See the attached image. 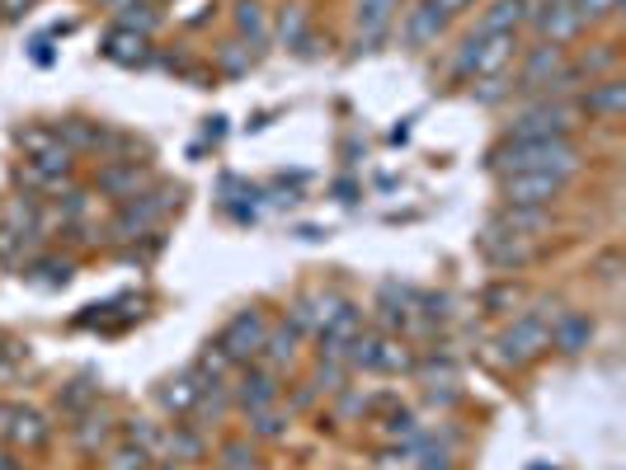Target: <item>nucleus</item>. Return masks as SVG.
<instances>
[{
	"instance_id": "1",
	"label": "nucleus",
	"mask_w": 626,
	"mask_h": 470,
	"mask_svg": "<svg viewBox=\"0 0 626 470\" xmlns=\"http://www.w3.org/2000/svg\"><path fill=\"white\" fill-rule=\"evenodd\" d=\"M580 165L584 151L570 136H555V142H499L485 151V170L495 174H565V179H575Z\"/></svg>"
},
{
	"instance_id": "2",
	"label": "nucleus",
	"mask_w": 626,
	"mask_h": 470,
	"mask_svg": "<svg viewBox=\"0 0 626 470\" xmlns=\"http://www.w3.org/2000/svg\"><path fill=\"white\" fill-rule=\"evenodd\" d=\"M180 198H184L180 184H155V188H142L137 198H123V203H118V212H114V221H109V240H114V245H128V240L155 236V226L175 212Z\"/></svg>"
},
{
	"instance_id": "3",
	"label": "nucleus",
	"mask_w": 626,
	"mask_h": 470,
	"mask_svg": "<svg viewBox=\"0 0 626 470\" xmlns=\"http://www.w3.org/2000/svg\"><path fill=\"white\" fill-rule=\"evenodd\" d=\"M518 33H466V43L452 57V80H490L509 76V66L518 57Z\"/></svg>"
},
{
	"instance_id": "4",
	"label": "nucleus",
	"mask_w": 626,
	"mask_h": 470,
	"mask_svg": "<svg viewBox=\"0 0 626 470\" xmlns=\"http://www.w3.org/2000/svg\"><path fill=\"white\" fill-rule=\"evenodd\" d=\"M551 320H555V310L537 306V310H524V316H514L504 325L499 339H495L504 368H528V362L542 358L551 348Z\"/></svg>"
},
{
	"instance_id": "5",
	"label": "nucleus",
	"mask_w": 626,
	"mask_h": 470,
	"mask_svg": "<svg viewBox=\"0 0 626 470\" xmlns=\"http://www.w3.org/2000/svg\"><path fill=\"white\" fill-rule=\"evenodd\" d=\"M575 128H580L575 99H532L528 109L514 113L504 142H555V136H570Z\"/></svg>"
},
{
	"instance_id": "6",
	"label": "nucleus",
	"mask_w": 626,
	"mask_h": 470,
	"mask_svg": "<svg viewBox=\"0 0 626 470\" xmlns=\"http://www.w3.org/2000/svg\"><path fill=\"white\" fill-rule=\"evenodd\" d=\"M414 348L401 335H358L349 343V372H381V376H401L414 372Z\"/></svg>"
},
{
	"instance_id": "7",
	"label": "nucleus",
	"mask_w": 626,
	"mask_h": 470,
	"mask_svg": "<svg viewBox=\"0 0 626 470\" xmlns=\"http://www.w3.org/2000/svg\"><path fill=\"white\" fill-rule=\"evenodd\" d=\"M265 335H269V316L259 306H246V310H236V316L222 325V335L213 343L231 358V368H246V362H259Z\"/></svg>"
},
{
	"instance_id": "8",
	"label": "nucleus",
	"mask_w": 626,
	"mask_h": 470,
	"mask_svg": "<svg viewBox=\"0 0 626 470\" xmlns=\"http://www.w3.org/2000/svg\"><path fill=\"white\" fill-rule=\"evenodd\" d=\"M565 47H551V43H532L528 52H518V76H509L514 95L524 99H547L551 95V80L561 76L565 66Z\"/></svg>"
},
{
	"instance_id": "9",
	"label": "nucleus",
	"mask_w": 626,
	"mask_h": 470,
	"mask_svg": "<svg viewBox=\"0 0 626 470\" xmlns=\"http://www.w3.org/2000/svg\"><path fill=\"white\" fill-rule=\"evenodd\" d=\"M565 174H499L504 207H551L555 198H565Z\"/></svg>"
},
{
	"instance_id": "10",
	"label": "nucleus",
	"mask_w": 626,
	"mask_h": 470,
	"mask_svg": "<svg viewBox=\"0 0 626 470\" xmlns=\"http://www.w3.org/2000/svg\"><path fill=\"white\" fill-rule=\"evenodd\" d=\"M231 400L240 414H259V409H273L283 400V372H269L265 362H246L240 376L231 381Z\"/></svg>"
},
{
	"instance_id": "11",
	"label": "nucleus",
	"mask_w": 626,
	"mask_h": 470,
	"mask_svg": "<svg viewBox=\"0 0 626 470\" xmlns=\"http://www.w3.org/2000/svg\"><path fill=\"white\" fill-rule=\"evenodd\" d=\"M0 438H6V447H14V451H43L52 442V419L33 405H6Z\"/></svg>"
},
{
	"instance_id": "12",
	"label": "nucleus",
	"mask_w": 626,
	"mask_h": 470,
	"mask_svg": "<svg viewBox=\"0 0 626 470\" xmlns=\"http://www.w3.org/2000/svg\"><path fill=\"white\" fill-rule=\"evenodd\" d=\"M528 24L537 33V43H551V47H570L584 33V20L575 6H547V0H532L528 6Z\"/></svg>"
},
{
	"instance_id": "13",
	"label": "nucleus",
	"mask_w": 626,
	"mask_h": 470,
	"mask_svg": "<svg viewBox=\"0 0 626 470\" xmlns=\"http://www.w3.org/2000/svg\"><path fill=\"white\" fill-rule=\"evenodd\" d=\"M363 335V306L354 302H339L335 316H330L316 329V358H335V362H349V343Z\"/></svg>"
},
{
	"instance_id": "14",
	"label": "nucleus",
	"mask_w": 626,
	"mask_h": 470,
	"mask_svg": "<svg viewBox=\"0 0 626 470\" xmlns=\"http://www.w3.org/2000/svg\"><path fill=\"white\" fill-rule=\"evenodd\" d=\"M476 250L485 254V264H490V269H528L532 259H537V245H532V240H518V236H509V231H499L495 221H485V226H481Z\"/></svg>"
},
{
	"instance_id": "15",
	"label": "nucleus",
	"mask_w": 626,
	"mask_h": 470,
	"mask_svg": "<svg viewBox=\"0 0 626 470\" xmlns=\"http://www.w3.org/2000/svg\"><path fill=\"white\" fill-rule=\"evenodd\" d=\"M575 109H580V118H589V123H617V118L626 113V80L607 76V80L584 85Z\"/></svg>"
},
{
	"instance_id": "16",
	"label": "nucleus",
	"mask_w": 626,
	"mask_h": 470,
	"mask_svg": "<svg viewBox=\"0 0 626 470\" xmlns=\"http://www.w3.org/2000/svg\"><path fill=\"white\" fill-rule=\"evenodd\" d=\"M151 184V170L147 161H109L99 174H95V194L123 203V198H137L142 188Z\"/></svg>"
},
{
	"instance_id": "17",
	"label": "nucleus",
	"mask_w": 626,
	"mask_h": 470,
	"mask_svg": "<svg viewBox=\"0 0 626 470\" xmlns=\"http://www.w3.org/2000/svg\"><path fill=\"white\" fill-rule=\"evenodd\" d=\"M72 442L85 457H104V451L118 442V419H109L104 409H85L72 419Z\"/></svg>"
},
{
	"instance_id": "18",
	"label": "nucleus",
	"mask_w": 626,
	"mask_h": 470,
	"mask_svg": "<svg viewBox=\"0 0 626 470\" xmlns=\"http://www.w3.org/2000/svg\"><path fill=\"white\" fill-rule=\"evenodd\" d=\"M401 14V0H358V52H377Z\"/></svg>"
},
{
	"instance_id": "19",
	"label": "nucleus",
	"mask_w": 626,
	"mask_h": 470,
	"mask_svg": "<svg viewBox=\"0 0 626 470\" xmlns=\"http://www.w3.org/2000/svg\"><path fill=\"white\" fill-rule=\"evenodd\" d=\"M589 343H594V320H589L584 310H555V320H551V348L555 353L580 358Z\"/></svg>"
},
{
	"instance_id": "20",
	"label": "nucleus",
	"mask_w": 626,
	"mask_h": 470,
	"mask_svg": "<svg viewBox=\"0 0 626 470\" xmlns=\"http://www.w3.org/2000/svg\"><path fill=\"white\" fill-rule=\"evenodd\" d=\"M344 297H335V292H306V297H298L288 306V325L298 329V335L306 339V335H316V329L335 316V306H339Z\"/></svg>"
},
{
	"instance_id": "21",
	"label": "nucleus",
	"mask_w": 626,
	"mask_h": 470,
	"mask_svg": "<svg viewBox=\"0 0 626 470\" xmlns=\"http://www.w3.org/2000/svg\"><path fill=\"white\" fill-rule=\"evenodd\" d=\"M207 386V381L194 372V368H184L180 376H170L165 386H161V409L165 414H175V419H188L194 414V405H198V391Z\"/></svg>"
},
{
	"instance_id": "22",
	"label": "nucleus",
	"mask_w": 626,
	"mask_h": 470,
	"mask_svg": "<svg viewBox=\"0 0 626 470\" xmlns=\"http://www.w3.org/2000/svg\"><path fill=\"white\" fill-rule=\"evenodd\" d=\"M490 221L499 226V231L518 236V240H537L551 226V207H499Z\"/></svg>"
},
{
	"instance_id": "23",
	"label": "nucleus",
	"mask_w": 626,
	"mask_h": 470,
	"mask_svg": "<svg viewBox=\"0 0 626 470\" xmlns=\"http://www.w3.org/2000/svg\"><path fill=\"white\" fill-rule=\"evenodd\" d=\"M447 29V14H439L429 6V0H420L414 10H406V20H401V39L410 47H429V43H439V33Z\"/></svg>"
},
{
	"instance_id": "24",
	"label": "nucleus",
	"mask_w": 626,
	"mask_h": 470,
	"mask_svg": "<svg viewBox=\"0 0 626 470\" xmlns=\"http://www.w3.org/2000/svg\"><path fill=\"white\" fill-rule=\"evenodd\" d=\"M298 348H302V335L292 329L288 320L283 325H269V335H265V348H259V362H265L269 372H283V368H292V358H298Z\"/></svg>"
},
{
	"instance_id": "25",
	"label": "nucleus",
	"mask_w": 626,
	"mask_h": 470,
	"mask_svg": "<svg viewBox=\"0 0 626 470\" xmlns=\"http://www.w3.org/2000/svg\"><path fill=\"white\" fill-rule=\"evenodd\" d=\"M617 62H622V47H617V43H598L594 52H584V57L570 62V72H575L580 90H584V85H594V80L617 76Z\"/></svg>"
},
{
	"instance_id": "26",
	"label": "nucleus",
	"mask_w": 626,
	"mask_h": 470,
	"mask_svg": "<svg viewBox=\"0 0 626 470\" xmlns=\"http://www.w3.org/2000/svg\"><path fill=\"white\" fill-rule=\"evenodd\" d=\"M147 47H151V39H142V33H132V29H118V24L104 33V43H99L104 57L118 62V66H142Z\"/></svg>"
},
{
	"instance_id": "27",
	"label": "nucleus",
	"mask_w": 626,
	"mask_h": 470,
	"mask_svg": "<svg viewBox=\"0 0 626 470\" xmlns=\"http://www.w3.org/2000/svg\"><path fill=\"white\" fill-rule=\"evenodd\" d=\"M528 6L532 0H490V10L481 14L472 33H518L528 24Z\"/></svg>"
},
{
	"instance_id": "28",
	"label": "nucleus",
	"mask_w": 626,
	"mask_h": 470,
	"mask_svg": "<svg viewBox=\"0 0 626 470\" xmlns=\"http://www.w3.org/2000/svg\"><path fill=\"white\" fill-rule=\"evenodd\" d=\"M165 457L170 461H203L207 457V438H203V428L198 424H175V428H165Z\"/></svg>"
},
{
	"instance_id": "29",
	"label": "nucleus",
	"mask_w": 626,
	"mask_h": 470,
	"mask_svg": "<svg viewBox=\"0 0 626 470\" xmlns=\"http://www.w3.org/2000/svg\"><path fill=\"white\" fill-rule=\"evenodd\" d=\"M236 409V400H231V386L226 381H207V386L198 391V405H194V424L207 428V424H217L226 419V414Z\"/></svg>"
},
{
	"instance_id": "30",
	"label": "nucleus",
	"mask_w": 626,
	"mask_h": 470,
	"mask_svg": "<svg viewBox=\"0 0 626 470\" xmlns=\"http://www.w3.org/2000/svg\"><path fill=\"white\" fill-rule=\"evenodd\" d=\"M114 24L142 33V39H151V33L161 29V10H155L151 0H118V6H114Z\"/></svg>"
},
{
	"instance_id": "31",
	"label": "nucleus",
	"mask_w": 626,
	"mask_h": 470,
	"mask_svg": "<svg viewBox=\"0 0 626 470\" xmlns=\"http://www.w3.org/2000/svg\"><path fill=\"white\" fill-rule=\"evenodd\" d=\"M95 405H99V381L95 376H76V381H66V386L57 391V409L66 414V419H76V414L95 409Z\"/></svg>"
},
{
	"instance_id": "32",
	"label": "nucleus",
	"mask_w": 626,
	"mask_h": 470,
	"mask_svg": "<svg viewBox=\"0 0 626 470\" xmlns=\"http://www.w3.org/2000/svg\"><path fill=\"white\" fill-rule=\"evenodd\" d=\"M24 277H33V283H43V287H66V283H72V259L33 254L24 264Z\"/></svg>"
},
{
	"instance_id": "33",
	"label": "nucleus",
	"mask_w": 626,
	"mask_h": 470,
	"mask_svg": "<svg viewBox=\"0 0 626 470\" xmlns=\"http://www.w3.org/2000/svg\"><path fill=\"white\" fill-rule=\"evenodd\" d=\"M155 466V457L147 447H137V442H114L109 451H104V470H151Z\"/></svg>"
},
{
	"instance_id": "34",
	"label": "nucleus",
	"mask_w": 626,
	"mask_h": 470,
	"mask_svg": "<svg viewBox=\"0 0 626 470\" xmlns=\"http://www.w3.org/2000/svg\"><path fill=\"white\" fill-rule=\"evenodd\" d=\"M236 29L250 39V47H265V43H269L265 6H259V0H240V6H236Z\"/></svg>"
},
{
	"instance_id": "35",
	"label": "nucleus",
	"mask_w": 626,
	"mask_h": 470,
	"mask_svg": "<svg viewBox=\"0 0 626 470\" xmlns=\"http://www.w3.org/2000/svg\"><path fill=\"white\" fill-rule=\"evenodd\" d=\"M118 433H123L128 442H137V447H147L151 457H165V433L155 428L151 419H123L118 424Z\"/></svg>"
},
{
	"instance_id": "36",
	"label": "nucleus",
	"mask_w": 626,
	"mask_h": 470,
	"mask_svg": "<svg viewBox=\"0 0 626 470\" xmlns=\"http://www.w3.org/2000/svg\"><path fill=\"white\" fill-rule=\"evenodd\" d=\"M288 424H292V414H283V409H259V414H250V433L259 442H278V438H288Z\"/></svg>"
},
{
	"instance_id": "37",
	"label": "nucleus",
	"mask_w": 626,
	"mask_h": 470,
	"mask_svg": "<svg viewBox=\"0 0 626 470\" xmlns=\"http://www.w3.org/2000/svg\"><path fill=\"white\" fill-rule=\"evenodd\" d=\"M344 381H349V362H335V358H316V376H311V386L316 391H330L339 395Z\"/></svg>"
},
{
	"instance_id": "38",
	"label": "nucleus",
	"mask_w": 626,
	"mask_h": 470,
	"mask_svg": "<svg viewBox=\"0 0 626 470\" xmlns=\"http://www.w3.org/2000/svg\"><path fill=\"white\" fill-rule=\"evenodd\" d=\"M278 39L288 47L306 43V6H283V14H278Z\"/></svg>"
},
{
	"instance_id": "39",
	"label": "nucleus",
	"mask_w": 626,
	"mask_h": 470,
	"mask_svg": "<svg viewBox=\"0 0 626 470\" xmlns=\"http://www.w3.org/2000/svg\"><path fill=\"white\" fill-rule=\"evenodd\" d=\"M381 433H387L391 442H410L414 433H420V419H414V414H410L406 405H391V414L381 419Z\"/></svg>"
},
{
	"instance_id": "40",
	"label": "nucleus",
	"mask_w": 626,
	"mask_h": 470,
	"mask_svg": "<svg viewBox=\"0 0 626 470\" xmlns=\"http://www.w3.org/2000/svg\"><path fill=\"white\" fill-rule=\"evenodd\" d=\"M14 142L24 146V161L29 155H43V151H52V146H62V136H57V128H20V136Z\"/></svg>"
},
{
	"instance_id": "41",
	"label": "nucleus",
	"mask_w": 626,
	"mask_h": 470,
	"mask_svg": "<svg viewBox=\"0 0 626 470\" xmlns=\"http://www.w3.org/2000/svg\"><path fill=\"white\" fill-rule=\"evenodd\" d=\"M622 6H626V0H575V10H580L584 29H589V24H607V20H617Z\"/></svg>"
},
{
	"instance_id": "42",
	"label": "nucleus",
	"mask_w": 626,
	"mask_h": 470,
	"mask_svg": "<svg viewBox=\"0 0 626 470\" xmlns=\"http://www.w3.org/2000/svg\"><path fill=\"white\" fill-rule=\"evenodd\" d=\"M472 95H476V103H499L514 95V85H509V76H490V80H476Z\"/></svg>"
},
{
	"instance_id": "43",
	"label": "nucleus",
	"mask_w": 626,
	"mask_h": 470,
	"mask_svg": "<svg viewBox=\"0 0 626 470\" xmlns=\"http://www.w3.org/2000/svg\"><path fill=\"white\" fill-rule=\"evenodd\" d=\"M518 302V287L514 283H504V287H490L481 297V306H485V316H504V306H514Z\"/></svg>"
},
{
	"instance_id": "44",
	"label": "nucleus",
	"mask_w": 626,
	"mask_h": 470,
	"mask_svg": "<svg viewBox=\"0 0 626 470\" xmlns=\"http://www.w3.org/2000/svg\"><path fill=\"white\" fill-rule=\"evenodd\" d=\"M246 66H250V47L240 52V43H226V52H222V72H226V76H240Z\"/></svg>"
},
{
	"instance_id": "45",
	"label": "nucleus",
	"mask_w": 626,
	"mask_h": 470,
	"mask_svg": "<svg viewBox=\"0 0 626 470\" xmlns=\"http://www.w3.org/2000/svg\"><path fill=\"white\" fill-rule=\"evenodd\" d=\"M33 6H39V0H0V14H6V20H24Z\"/></svg>"
},
{
	"instance_id": "46",
	"label": "nucleus",
	"mask_w": 626,
	"mask_h": 470,
	"mask_svg": "<svg viewBox=\"0 0 626 470\" xmlns=\"http://www.w3.org/2000/svg\"><path fill=\"white\" fill-rule=\"evenodd\" d=\"M429 6L439 10V14H447V20H452V14H462L466 6H476V0H429Z\"/></svg>"
},
{
	"instance_id": "47",
	"label": "nucleus",
	"mask_w": 626,
	"mask_h": 470,
	"mask_svg": "<svg viewBox=\"0 0 626 470\" xmlns=\"http://www.w3.org/2000/svg\"><path fill=\"white\" fill-rule=\"evenodd\" d=\"M0 470H24L20 451H14V447H0Z\"/></svg>"
},
{
	"instance_id": "48",
	"label": "nucleus",
	"mask_w": 626,
	"mask_h": 470,
	"mask_svg": "<svg viewBox=\"0 0 626 470\" xmlns=\"http://www.w3.org/2000/svg\"><path fill=\"white\" fill-rule=\"evenodd\" d=\"M33 62H39V66H47V62H52V47H47V39L33 43Z\"/></svg>"
},
{
	"instance_id": "49",
	"label": "nucleus",
	"mask_w": 626,
	"mask_h": 470,
	"mask_svg": "<svg viewBox=\"0 0 626 470\" xmlns=\"http://www.w3.org/2000/svg\"><path fill=\"white\" fill-rule=\"evenodd\" d=\"M603 277H607V283L617 277V254H607V259H603Z\"/></svg>"
},
{
	"instance_id": "50",
	"label": "nucleus",
	"mask_w": 626,
	"mask_h": 470,
	"mask_svg": "<svg viewBox=\"0 0 626 470\" xmlns=\"http://www.w3.org/2000/svg\"><path fill=\"white\" fill-rule=\"evenodd\" d=\"M547 6H575V0H547Z\"/></svg>"
},
{
	"instance_id": "51",
	"label": "nucleus",
	"mask_w": 626,
	"mask_h": 470,
	"mask_svg": "<svg viewBox=\"0 0 626 470\" xmlns=\"http://www.w3.org/2000/svg\"><path fill=\"white\" fill-rule=\"evenodd\" d=\"M99 6H118V0H99Z\"/></svg>"
},
{
	"instance_id": "52",
	"label": "nucleus",
	"mask_w": 626,
	"mask_h": 470,
	"mask_svg": "<svg viewBox=\"0 0 626 470\" xmlns=\"http://www.w3.org/2000/svg\"><path fill=\"white\" fill-rule=\"evenodd\" d=\"M0 419H6V405H0Z\"/></svg>"
},
{
	"instance_id": "53",
	"label": "nucleus",
	"mask_w": 626,
	"mask_h": 470,
	"mask_svg": "<svg viewBox=\"0 0 626 470\" xmlns=\"http://www.w3.org/2000/svg\"><path fill=\"white\" fill-rule=\"evenodd\" d=\"M151 6H155V0H151Z\"/></svg>"
}]
</instances>
